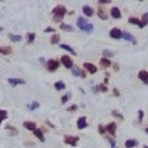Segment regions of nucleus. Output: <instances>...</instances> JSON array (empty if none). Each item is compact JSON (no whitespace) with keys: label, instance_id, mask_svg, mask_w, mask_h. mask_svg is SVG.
<instances>
[{"label":"nucleus","instance_id":"47","mask_svg":"<svg viewBox=\"0 0 148 148\" xmlns=\"http://www.w3.org/2000/svg\"><path fill=\"white\" fill-rule=\"evenodd\" d=\"M1 30H3V27H1V26H0V32H1Z\"/></svg>","mask_w":148,"mask_h":148},{"label":"nucleus","instance_id":"29","mask_svg":"<svg viewBox=\"0 0 148 148\" xmlns=\"http://www.w3.org/2000/svg\"><path fill=\"white\" fill-rule=\"evenodd\" d=\"M128 22H130V24H133V25H138L141 27V20H138L137 17H130Z\"/></svg>","mask_w":148,"mask_h":148},{"label":"nucleus","instance_id":"44","mask_svg":"<svg viewBox=\"0 0 148 148\" xmlns=\"http://www.w3.org/2000/svg\"><path fill=\"white\" fill-rule=\"evenodd\" d=\"M114 68H115V71H119V66L116 63H114Z\"/></svg>","mask_w":148,"mask_h":148},{"label":"nucleus","instance_id":"26","mask_svg":"<svg viewBox=\"0 0 148 148\" xmlns=\"http://www.w3.org/2000/svg\"><path fill=\"white\" fill-rule=\"evenodd\" d=\"M38 108H40V103H38V101H32L31 104L27 105V109H30V110H36Z\"/></svg>","mask_w":148,"mask_h":148},{"label":"nucleus","instance_id":"10","mask_svg":"<svg viewBox=\"0 0 148 148\" xmlns=\"http://www.w3.org/2000/svg\"><path fill=\"white\" fill-rule=\"evenodd\" d=\"M22 125H24L25 128H27L29 131H32V132H34L35 130L37 128V127H36V123H35V122H31V121H25Z\"/></svg>","mask_w":148,"mask_h":148},{"label":"nucleus","instance_id":"12","mask_svg":"<svg viewBox=\"0 0 148 148\" xmlns=\"http://www.w3.org/2000/svg\"><path fill=\"white\" fill-rule=\"evenodd\" d=\"M122 37H123V40H126V41H130V42H133V43H136V40H135V37H133L130 32L127 31H125L122 32Z\"/></svg>","mask_w":148,"mask_h":148},{"label":"nucleus","instance_id":"33","mask_svg":"<svg viewBox=\"0 0 148 148\" xmlns=\"http://www.w3.org/2000/svg\"><path fill=\"white\" fill-rule=\"evenodd\" d=\"M5 128L8 130V131H10V132H11V135H17V133H18V132H17V130H15L12 126H10V125H9V126H6Z\"/></svg>","mask_w":148,"mask_h":148},{"label":"nucleus","instance_id":"50","mask_svg":"<svg viewBox=\"0 0 148 148\" xmlns=\"http://www.w3.org/2000/svg\"><path fill=\"white\" fill-rule=\"evenodd\" d=\"M115 148H117V147H115Z\"/></svg>","mask_w":148,"mask_h":148},{"label":"nucleus","instance_id":"9","mask_svg":"<svg viewBox=\"0 0 148 148\" xmlns=\"http://www.w3.org/2000/svg\"><path fill=\"white\" fill-rule=\"evenodd\" d=\"M84 68L89 73H91V74H94V73L98 72V68H96L94 64H91V63H84Z\"/></svg>","mask_w":148,"mask_h":148},{"label":"nucleus","instance_id":"8","mask_svg":"<svg viewBox=\"0 0 148 148\" xmlns=\"http://www.w3.org/2000/svg\"><path fill=\"white\" fill-rule=\"evenodd\" d=\"M105 128L111 136H115V133H116V123L115 122H110Z\"/></svg>","mask_w":148,"mask_h":148},{"label":"nucleus","instance_id":"6","mask_svg":"<svg viewBox=\"0 0 148 148\" xmlns=\"http://www.w3.org/2000/svg\"><path fill=\"white\" fill-rule=\"evenodd\" d=\"M8 82H9V84H10L11 86H16V85H22V84H25V80H24V79H18V78H9Z\"/></svg>","mask_w":148,"mask_h":148},{"label":"nucleus","instance_id":"27","mask_svg":"<svg viewBox=\"0 0 148 148\" xmlns=\"http://www.w3.org/2000/svg\"><path fill=\"white\" fill-rule=\"evenodd\" d=\"M98 15H99V17L101 18V20H108V14H106L104 10H103V9H99V10H98Z\"/></svg>","mask_w":148,"mask_h":148},{"label":"nucleus","instance_id":"19","mask_svg":"<svg viewBox=\"0 0 148 148\" xmlns=\"http://www.w3.org/2000/svg\"><path fill=\"white\" fill-rule=\"evenodd\" d=\"M100 66L101 67H110L111 66V62H110V59L109 58H106V57H103L100 59Z\"/></svg>","mask_w":148,"mask_h":148},{"label":"nucleus","instance_id":"7","mask_svg":"<svg viewBox=\"0 0 148 148\" xmlns=\"http://www.w3.org/2000/svg\"><path fill=\"white\" fill-rule=\"evenodd\" d=\"M77 126L79 130H84L88 126V122H86V117L85 116H80L78 119V122H77Z\"/></svg>","mask_w":148,"mask_h":148},{"label":"nucleus","instance_id":"16","mask_svg":"<svg viewBox=\"0 0 148 148\" xmlns=\"http://www.w3.org/2000/svg\"><path fill=\"white\" fill-rule=\"evenodd\" d=\"M83 12H84V15L89 16V17L94 15V10H92L89 5H84V6H83Z\"/></svg>","mask_w":148,"mask_h":148},{"label":"nucleus","instance_id":"46","mask_svg":"<svg viewBox=\"0 0 148 148\" xmlns=\"http://www.w3.org/2000/svg\"><path fill=\"white\" fill-rule=\"evenodd\" d=\"M114 92H115V95H116V96H119V91H117L116 89H115V90H114Z\"/></svg>","mask_w":148,"mask_h":148},{"label":"nucleus","instance_id":"3","mask_svg":"<svg viewBox=\"0 0 148 148\" xmlns=\"http://www.w3.org/2000/svg\"><path fill=\"white\" fill-rule=\"evenodd\" d=\"M59 67V62L56 61V59H48L47 62V69L49 72H56Z\"/></svg>","mask_w":148,"mask_h":148},{"label":"nucleus","instance_id":"42","mask_svg":"<svg viewBox=\"0 0 148 148\" xmlns=\"http://www.w3.org/2000/svg\"><path fill=\"white\" fill-rule=\"evenodd\" d=\"M110 3V0H100L99 4H109Z\"/></svg>","mask_w":148,"mask_h":148},{"label":"nucleus","instance_id":"38","mask_svg":"<svg viewBox=\"0 0 148 148\" xmlns=\"http://www.w3.org/2000/svg\"><path fill=\"white\" fill-rule=\"evenodd\" d=\"M142 119H143V111L140 110V111H138V121L142 122Z\"/></svg>","mask_w":148,"mask_h":148},{"label":"nucleus","instance_id":"13","mask_svg":"<svg viewBox=\"0 0 148 148\" xmlns=\"http://www.w3.org/2000/svg\"><path fill=\"white\" fill-rule=\"evenodd\" d=\"M110 14H111V16H112L114 18H120L121 17V11H120L119 8H112L110 10Z\"/></svg>","mask_w":148,"mask_h":148},{"label":"nucleus","instance_id":"20","mask_svg":"<svg viewBox=\"0 0 148 148\" xmlns=\"http://www.w3.org/2000/svg\"><path fill=\"white\" fill-rule=\"evenodd\" d=\"M59 47H61L62 49H66V51H68L69 53H72V54H74V56L77 54V52H75V51H74V49L71 47V46H68V45H64V43H62L61 46H59Z\"/></svg>","mask_w":148,"mask_h":148},{"label":"nucleus","instance_id":"2","mask_svg":"<svg viewBox=\"0 0 148 148\" xmlns=\"http://www.w3.org/2000/svg\"><path fill=\"white\" fill-rule=\"evenodd\" d=\"M78 142H79V137L78 136H64V143H66V145L75 147Z\"/></svg>","mask_w":148,"mask_h":148},{"label":"nucleus","instance_id":"22","mask_svg":"<svg viewBox=\"0 0 148 148\" xmlns=\"http://www.w3.org/2000/svg\"><path fill=\"white\" fill-rule=\"evenodd\" d=\"M9 38H10L12 42H20L22 40V37L20 35H12V34H9Z\"/></svg>","mask_w":148,"mask_h":148},{"label":"nucleus","instance_id":"17","mask_svg":"<svg viewBox=\"0 0 148 148\" xmlns=\"http://www.w3.org/2000/svg\"><path fill=\"white\" fill-rule=\"evenodd\" d=\"M77 24H78V27H79V29H83V27L84 26H86L88 24H89V22H88V20H85L84 17H78V21H77Z\"/></svg>","mask_w":148,"mask_h":148},{"label":"nucleus","instance_id":"36","mask_svg":"<svg viewBox=\"0 0 148 148\" xmlns=\"http://www.w3.org/2000/svg\"><path fill=\"white\" fill-rule=\"evenodd\" d=\"M111 114H112V115H114V116H116V117H119V119H121V120L123 119V116H122V115H121V114H120V112H119V111H116V110H114V111H112V112H111Z\"/></svg>","mask_w":148,"mask_h":148},{"label":"nucleus","instance_id":"14","mask_svg":"<svg viewBox=\"0 0 148 148\" xmlns=\"http://www.w3.org/2000/svg\"><path fill=\"white\" fill-rule=\"evenodd\" d=\"M12 52V48L10 46H0V53L1 54H10Z\"/></svg>","mask_w":148,"mask_h":148},{"label":"nucleus","instance_id":"15","mask_svg":"<svg viewBox=\"0 0 148 148\" xmlns=\"http://www.w3.org/2000/svg\"><path fill=\"white\" fill-rule=\"evenodd\" d=\"M34 135L38 138L41 142H45V137H43V133H42V128H36L34 131Z\"/></svg>","mask_w":148,"mask_h":148},{"label":"nucleus","instance_id":"41","mask_svg":"<svg viewBox=\"0 0 148 148\" xmlns=\"http://www.w3.org/2000/svg\"><path fill=\"white\" fill-rule=\"evenodd\" d=\"M45 31H46V32H54V29H53V27H51V26H48Z\"/></svg>","mask_w":148,"mask_h":148},{"label":"nucleus","instance_id":"48","mask_svg":"<svg viewBox=\"0 0 148 148\" xmlns=\"http://www.w3.org/2000/svg\"><path fill=\"white\" fill-rule=\"evenodd\" d=\"M146 132H147V133H148V128H146Z\"/></svg>","mask_w":148,"mask_h":148},{"label":"nucleus","instance_id":"39","mask_svg":"<svg viewBox=\"0 0 148 148\" xmlns=\"http://www.w3.org/2000/svg\"><path fill=\"white\" fill-rule=\"evenodd\" d=\"M77 109H78V106H77V105H72V106H69L67 110H68V111H75Z\"/></svg>","mask_w":148,"mask_h":148},{"label":"nucleus","instance_id":"18","mask_svg":"<svg viewBox=\"0 0 148 148\" xmlns=\"http://www.w3.org/2000/svg\"><path fill=\"white\" fill-rule=\"evenodd\" d=\"M54 89L56 90H58V91H61L63 89H66V84H64V82H56L54 83Z\"/></svg>","mask_w":148,"mask_h":148},{"label":"nucleus","instance_id":"21","mask_svg":"<svg viewBox=\"0 0 148 148\" xmlns=\"http://www.w3.org/2000/svg\"><path fill=\"white\" fill-rule=\"evenodd\" d=\"M137 145H138V143H137L136 140H127L126 143H125L126 148H133V147H136Z\"/></svg>","mask_w":148,"mask_h":148},{"label":"nucleus","instance_id":"43","mask_svg":"<svg viewBox=\"0 0 148 148\" xmlns=\"http://www.w3.org/2000/svg\"><path fill=\"white\" fill-rule=\"evenodd\" d=\"M104 54H106V56H112V53L109 52V51H104Z\"/></svg>","mask_w":148,"mask_h":148},{"label":"nucleus","instance_id":"40","mask_svg":"<svg viewBox=\"0 0 148 148\" xmlns=\"http://www.w3.org/2000/svg\"><path fill=\"white\" fill-rule=\"evenodd\" d=\"M106 131V128L105 127H103V126H101V125H99V132L101 133V135H103V133Z\"/></svg>","mask_w":148,"mask_h":148},{"label":"nucleus","instance_id":"45","mask_svg":"<svg viewBox=\"0 0 148 148\" xmlns=\"http://www.w3.org/2000/svg\"><path fill=\"white\" fill-rule=\"evenodd\" d=\"M80 77H83V78H85V72H84V71H83V72H82V75H80Z\"/></svg>","mask_w":148,"mask_h":148},{"label":"nucleus","instance_id":"11","mask_svg":"<svg viewBox=\"0 0 148 148\" xmlns=\"http://www.w3.org/2000/svg\"><path fill=\"white\" fill-rule=\"evenodd\" d=\"M138 78H140L145 84H148V73L146 71H141L140 73H138Z\"/></svg>","mask_w":148,"mask_h":148},{"label":"nucleus","instance_id":"35","mask_svg":"<svg viewBox=\"0 0 148 148\" xmlns=\"http://www.w3.org/2000/svg\"><path fill=\"white\" fill-rule=\"evenodd\" d=\"M108 141L110 142V145H111V147H112V148L116 147V142H115V140L112 137H108Z\"/></svg>","mask_w":148,"mask_h":148},{"label":"nucleus","instance_id":"4","mask_svg":"<svg viewBox=\"0 0 148 148\" xmlns=\"http://www.w3.org/2000/svg\"><path fill=\"white\" fill-rule=\"evenodd\" d=\"M61 62H62V64L66 68H68V69L73 68V61H72V58L69 57V56H62V57H61Z\"/></svg>","mask_w":148,"mask_h":148},{"label":"nucleus","instance_id":"49","mask_svg":"<svg viewBox=\"0 0 148 148\" xmlns=\"http://www.w3.org/2000/svg\"><path fill=\"white\" fill-rule=\"evenodd\" d=\"M143 148H148V146H145V147H143Z\"/></svg>","mask_w":148,"mask_h":148},{"label":"nucleus","instance_id":"25","mask_svg":"<svg viewBox=\"0 0 148 148\" xmlns=\"http://www.w3.org/2000/svg\"><path fill=\"white\" fill-rule=\"evenodd\" d=\"M6 119H8V111L0 109V125H1V122L4 121V120H6Z\"/></svg>","mask_w":148,"mask_h":148},{"label":"nucleus","instance_id":"37","mask_svg":"<svg viewBox=\"0 0 148 148\" xmlns=\"http://www.w3.org/2000/svg\"><path fill=\"white\" fill-rule=\"evenodd\" d=\"M98 88H99V90H100V91H104V92L108 91V88H106V85H104V84H100Z\"/></svg>","mask_w":148,"mask_h":148},{"label":"nucleus","instance_id":"5","mask_svg":"<svg viewBox=\"0 0 148 148\" xmlns=\"http://www.w3.org/2000/svg\"><path fill=\"white\" fill-rule=\"evenodd\" d=\"M110 36L112 37V38L120 40V38H122V31L120 29H117V27H115V29H112L110 31Z\"/></svg>","mask_w":148,"mask_h":148},{"label":"nucleus","instance_id":"32","mask_svg":"<svg viewBox=\"0 0 148 148\" xmlns=\"http://www.w3.org/2000/svg\"><path fill=\"white\" fill-rule=\"evenodd\" d=\"M82 30H83V31H85V32H91L92 30H94V25H92V24H88L86 26L83 27Z\"/></svg>","mask_w":148,"mask_h":148},{"label":"nucleus","instance_id":"23","mask_svg":"<svg viewBox=\"0 0 148 148\" xmlns=\"http://www.w3.org/2000/svg\"><path fill=\"white\" fill-rule=\"evenodd\" d=\"M146 25H148V12L143 14L142 20H141V29H142V27H145Z\"/></svg>","mask_w":148,"mask_h":148},{"label":"nucleus","instance_id":"34","mask_svg":"<svg viewBox=\"0 0 148 148\" xmlns=\"http://www.w3.org/2000/svg\"><path fill=\"white\" fill-rule=\"evenodd\" d=\"M69 98H71V92H68V94H66V95H63L62 96V104H66L67 103V101L69 100Z\"/></svg>","mask_w":148,"mask_h":148},{"label":"nucleus","instance_id":"30","mask_svg":"<svg viewBox=\"0 0 148 148\" xmlns=\"http://www.w3.org/2000/svg\"><path fill=\"white\" fill-rule=\"evenodd\" d=\"M82 72H83L82 69H80L79 67H77V66H74V67L72 68V73L74 74V75H77V77H78V75H82Z\"/></svg>","mask_w":148,"mask_h":148},{"label":"nucleus","instance_id":"24","mask_svg":"<svg viewBox=\"0 0 148 148\" xmlns=\"http://www.w3.org/2000/svg\"><path fill=\"white\" fill-rule=\"evenodd\" d=\"M59 40H61V36L57 35V34H53V36L51 37V43H52V45H57L59 42Z\"/></svg>","mask_w":148,"mask_h":148},{"label":"nucleus","instance_id":"1","mask_svg":"<svg viewBox=\"0 0 148 148\" xmlns=\"http://www.w3.org/2000/svg\"><path fill=\"white\" fill-rule=\"evenodd\" d=\"M52 14H53V20L56 22H61V20L67 14V8L64 5H57V6L53 8Z\"/></svg>","mask_w":148,"mask_h":148},{"label":"nucleus","instance_id":"28","mask_svg":"<svg viewBox=\"0 0 148 148\" xmlns=\"http://www.w3.org/2000/svg\"><path fill=\"white\" fill-rule=\"evenodd\" d=\"M61 30H63V31H67V32H72L73 31V27L71 26V25H68V24H61Z\"/></svg>","mask_w":148,"mask_h":148},{"label":"nucleus","instance_id":"31","mask_svg":"<svg viewBox=\"0 0 148 148\" xmlns=\"http://www.w3.org/2000/svg\"><path fill=\"white\" fill-rule=\"evenodd\" d=\"M36 38V35L34 34V32H30V34H27V42L29 43H32Z\"/></svg>","mask_w":148,"mask_h":148}]
</instances>
